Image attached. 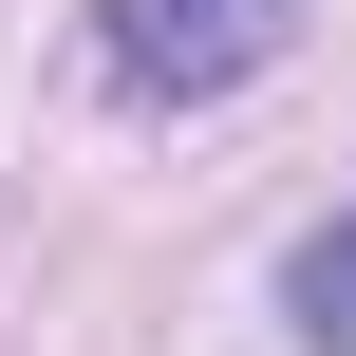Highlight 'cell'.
Masks as SVG:
<instances>
[{"mask_svg":"<svg viewBox=\"0 0 356 356\" xmlns=\"http://www.w3.org/2000/svg\"><path fill=\"white\" fill-rule=\"evenodd\" d=\"M113 19V75L131 94H244L282 56V0H94Z\"/></svg>","mask_w":356,"mask_h":356,"instance_id":"1","label":"cell"},{"mask_svg":"<svg viewBox=\"0 0 356 356\" xmlns=\"http://www.w3.org/2000/svg\"><path fill=\"white\" fill-rule=\"evenodd\" d=\"M282 319H300L319 356H356V207L319 225V244H300V263H282Z\"/></svg>","mask_w":356,"mask_h":356,"instance_id":"2","label":"cell"}]
</instances>
